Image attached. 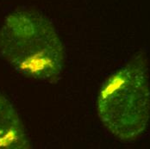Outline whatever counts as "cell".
I'll list each match as a JSON object with an SVG mask.
<instances>
[{
	"label": "cell",
	"mask_w": 150,
	"mask_h": 149,
	"mask_svg": "<svg viewBox=\"0 0 150 149\" xmlns=\"http://www.w3.org/2000/svg\"><path fill=\"white\" fill-rule=\"evenodd\" d=\"M97 110L106 129L122 141H134L145 132L150 119V87L144 52L137 53L104 82Z\"/></svg>",
	"instance_id": "7a4b0ae2"
},
{
	"label": "cell",
	"mask_w": 150,
	"mask_h": 149,
	"mask_svg": "<svg viewBox=\"0 0 150 149\" xmlns=\"http://www.w3.org/2000/svg\"><path fill=\"white\" fill-rule=\"evenodd\" d=\"M31 143L12 104L0 93V149H29Z\"/></svg>",
	"instance_id": "3957f363"
},
{
	"label": "cell",
	"mask_w": 150,
	"mask_h": 149,
	"mask_svg": "<svg viewBox=\"0 0 150 149\" xmlns=\"http://www.w3.org/2000/svg\"><path fill=\"white\" fill-rule=\"evenodd\" d=\"M0 56L25 77L54 83L60 79L65 50L46 17L30 10L8 16L0 29Z\"/></svg>",
	"instance_id": "6da1fadb"
}]
</instances>
